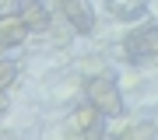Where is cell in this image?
<instances>
[{
	"instance_id": "obj_1",
	"label": "cell",
	"mask_w": 158,
	"mask_h": 140,
	"mask_svg": "<svg viewBox=\"0 0 158 140\" xmlns=\"http://www.w3.org/2000/svg\"><path fill=\"white\" fill-rule=\"evenodd\" d=\"M127 63H155L158 60V25H141L123 39Z\"/></svg>"
},
{
	"instance_id": "obj_2",
	"label": "cell",
	"mask_w": 158,
	"mask_h": 140,
	"mask_svg": "<svg viewBox=\"0 0 158 140\" xmlns=\"http://www.w3.org/2000/svg\"><path fill=\"white\" fill-rule=\"evenodd\" d=\"M85 95H88V102L102 112V116H123V95H119L113 77H91Z\"/></svg>"
},
{
	"instance_id": "obj_3",
	"label": "cell",
	"mask_w": 158,
	"mask_h": 140,
	"mask_svg": "<svg viewBox=\"0 0 158 140\" xmlns=\"http://www.w3.org/2000/svg\"><path fill=\"white\" fill-rule=\"evenodd\" d=\"M60 11H63L67 25L77 35H88L91 28H95V14H91V4H88V0H60Z\"/></svg>"
},
{
	"instance_id": "obj_4",
	"label": "cell",
	"mask_w": 158,
	"mask_h": 140,
	"mask_svg": "<svg viewBox=\"0 0 158 140\" xmlns=\"http://www.w3.org/2000/svg\"><path fill=\"white\" fill-rule=\"evenodd\" d=\"M32 35V28L18 18V11L14 14H4L0 18V49H11V46H21L25 39Z\"/></svg>"
},
{
	"instance_id": "obj_5",
	"label": "cell",
	"mask_w": 158,
	"mask_h": 140,
	"mask_svg": "<svg viewBox=\"0 0 158 140\" xmlns=\"http://www.w3.org/2000/svg\"><path fill=\"white\" fill-rule=\"evenodd\" d=\"M18 18L32 28V32H42L49 28V14H46L42 0H18Z\"/></svg>"
},
{
	"instance_id": "obj_6",
	"label": "cell",
	"mask_w": 158,
	"mask_h": 140,
	"mask_svg": "<svg viewBox=\"0 0 158 140\" xmlns=\"http://www.w3.org/2000/svg\"><path fill=\"white\" fill-rule=\"evenodd\" d=\"M109 14L116 18V21H137V18H144L148 4L144 0H106Z\"/></svg>"
},
{
	"instance_id": "obj_7",
	"label": "cell",
	"mask_w": 158,
	"mask_h": 140,
	"mask_svg": "<svg viewBox=\"0 0 158 140\" xmlns=\"http://www.w3.org/2000/svg\"><path fill=\"white\" fill-rule=\"evenodd\" d=\"M98 116H102V112H98L95 105H91V102H85V105H77V109H74L70 130H74V133H88V130L95 126V119H98Z\"/></svg>"
},
{
	"instance_id": "obj_8",
	"label": "cell",
	"mask_w": 158,
	"mask_h": 140,
	"mask_svg": "<svg viewBox=\"0 0 158 140\" xmlns=\"http://www.w3.org/2000/svg\"><path fill=\"white\" fill-rule=\"evenodd\" d=\"M14 77H18V63L14 60H0V88H7Z\"/></svg>"
},
{
	"instance_id": "obj_9",
	"label": "cell",
	"mask_w": 158,
	"mask_h": 140,
	"mask_svg": "<svg viewBox=\"0 0 158 140\" xmlns=\"http://www.w3.org/2000/svg\"><path fill=\"white\" fill-rule=\"evenodd\" d=\"M151 133H155V123H141V126L127 130V137H151Z\"/></svg>"
},
{
	"instance_id": "obj_10",
	"label": "cell",
	"mask_w": 158,
	"mask_h": 140,
	"mask_svg": "<svg viewBox=\"0 0 158 140\" xmlns=\"http://www.w3.org/2000/svg\"><path fill=\"white\" fill-rule=\"evenodd\" d=\"M11 109V98H7V88H0V116Z\"/></svg>"
},
{
	"instance_id": "obj_11",
	"label": "cell",
	"mask_w": 158,
	"mask_h": 140,
	"mask_svg": "<svg viewBox=\"0 0 158 140\" xmlns=\"http://www.w3.org/2000/svg\"><path fill=\"white\" fill-rule=\"evenodd\" d=\"M155 130H158V116H155Z\"/></svg>"
}]
</instances>
